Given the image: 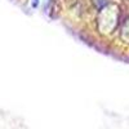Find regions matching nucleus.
Here are the masks:
<instances>
[{
    "mask_svg": "<svg viewBox=\"0 0 129 129\" xmlns=\"http://www.w3.org/2000/svg\"><path fill=\"white\" fill-rule=\"evenodd\" d=\"M117 8L111 7V5H106L100 9V14H98V28L105 32H111L116 25H117Z\"/></svg>",
    "mask_w": 129,
    "mask_h": 129,
    "instance_id": "1",
    "label": "nucleus"
},
{
    "mask_svg": "<svg viewBox=\"0 0 129 129\" xmlns=\"http://www.w3.org/2000/svg\"><path fill=\"white\" fill-rule=\"evenodd\" d=\"M109 2H110V0H93V3L95 4V7L98 9H101V8H103L106 5H109Z\"/></svg>",
    "mask_w": 129,
    "mask_h": 129,
    "instance_id": "2",
    "label": "nucleus"
}]
</instances>
